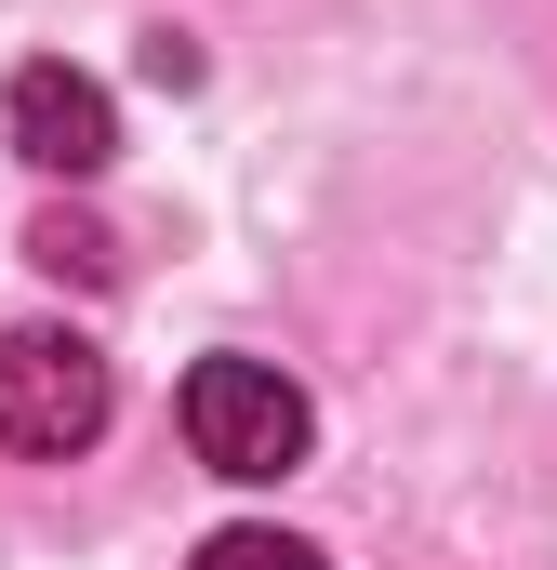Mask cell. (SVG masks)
Returning <instances> with one entry per match:
<instances>
[{"label": "cell", "mask_w": 557, "mask_h": 570, "mask_svg": "<svg viewBox=\"0 0 557 570\" xmlns=\"http://www.w3.org/2000/svg\"><path fill=\"white\" fill-rule=\"evenodd\" d=\"M305 438H319V412H305V385H292L278 358H199V372H186V451H199L213 478L266 491V478L305 464Z\"/></svg>", "instance_id": "6da1fadb"}, {"label": "cell", "mask_w": 557, "mask_h": 570, "mask_svg": "<svg viewBox=\"0 0 557 570\" xmlns=\"http://www.w3.org/2000/svg\"><path fill=\"white\" fill-rule=\"evenodd\" d=\"M107 412H120V385H107V345L94 332H53V318L0 332V451L67 464V451L107 438Z\"/></svg>", "instance_id": "7a4b0ae2"}, {"label": "cell", "mask_w": 557, "mask_h": 570, "mask_svg": "<svg viewBox=\"0 0 557 570\" xmlns=\"http://www.w3.org/2000/svg\"><path fill=\"white\" fill-rule=\"evenodd\" d=\"M13 146L40 159V173H107L120 159V107H107V80L94 67H13Z\"/></svg>", "instance_id": "3957f363"}, {"label": "cell", "mask_w": 557, "mask_h": 570, "mask_svg": "<svg viewBox=\"0 0 557 570\" xmlns=\"http://www.w3.org/2000/svg\"><path fill=\"white\" fill-rule=\"evenodd\" d=\"M199 570H319V544H292V531H213Z\"/></svg>", "instance_id": "277c9868"}, {"label": "cell", "mask_w": 557, "mask_h": 570, "mask_svg": "<svg viewBox=\"0 0 557 570\" xmlns=\"http://www.w3.org/2000/svg\"><path fill=\"white\" fill-rule=\"evenodd\" d=\"M40 266H80V279H107V239H94V226H67V213H53V226H40Z\"/></svg>", "instance_id": "5b68a950"}]
</instances>
